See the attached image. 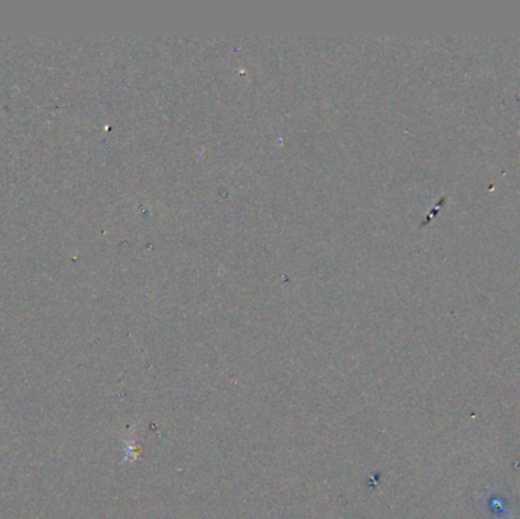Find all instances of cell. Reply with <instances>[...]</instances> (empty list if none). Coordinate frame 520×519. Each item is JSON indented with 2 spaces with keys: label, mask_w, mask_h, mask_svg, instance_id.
<instances>
[{
  "label": "cell",
  "mask_w": 520,
  "mask_h": 519,
  "mask_svg": "<svg viewBox=\"0 0 520 519\" xmlns=\"http://www.w3.org/2000/svg\"><path fill=\"white\" fill-rule=\"evenodd\" d=\"M491 495L490 501H482L486 504H481L480 507H487L488 515L491 516L490 519H508L512 515V506L508 496H505L502 492H496V490H491L488 492Z\"/></svg>",
  "instance_id": "cell-1"
}]
</instances>
